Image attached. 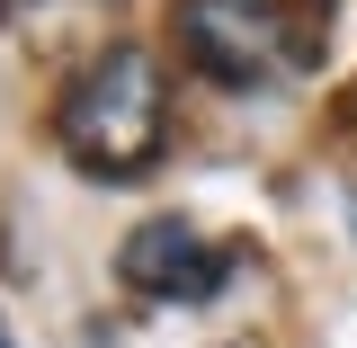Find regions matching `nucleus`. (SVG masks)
I'll return each instance as SVG.
<instances>
[{
	"mask_svg": "<svg viewBox=\"0 0 357 348\" xmlns=\"http://www.w3.org/2000/svg\"><path fill=\"white\" fill-rule=\"evenodd\" d=\"M54 143L81 179L126 188L170 152V72L152 45H98L54 98Z\"/></svg>",
	"mask_w": 357,
	"mask_h": 348,
	"instance_id": "obj_1",
	"label": "nucleus"
},
{
	"mask_svg": "<svg viewBox=\"0 0 357 348\" xmlns=\"http://www.w3.org/2000/svg\"><path fill=\"white\" fill-rule=\"evenodd\" d=\"M178 54L223 89H277L312 63V18L286 0H178Z\"/></svg>",
	"mask_w": 357,
	"mask_h": 348,
	"instance_id": "obj_2",
	"label": "nucleus"
},
{
	"mask_svg": "<svg viewBox=\"0 0 357 348\" xmlns=\"http://www.w3.org/2000/svg\"><path fill=\"white\" fill-rule=\"evenodd\" d=\"M116 277H126L143 304H206V295H223V277H232V250H215L197 223H178V215H152V223L126 232Z\"/></svg>",
	"mask_w": 357,
	"mask_h": 348,
	"instance_id": "obj_3",
	"label": "nucleus"
},
{
	"mask_svg": "<svg viewBox=\"0 0 357 348\" xmlns=\"http://www.w3.org/2000/svg\"><path fill=\"white\" fill-rule=\"evenodd\" d=\"M286 9H295V18H312V27L331 18V0H286Z\"/></svg>",
	"mask_w": 357,
	"mask_h": 348,
	"instance_id": "obj_4",
	"label": "nucleus"
}]
</instances>
